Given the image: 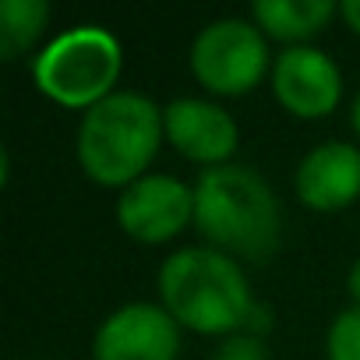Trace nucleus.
Returning a JSON list of instances; mask_svg holds the SVG:
<instances>
[{
	"label": "nucleus",
	"instance_id": "obj_11",
	"mask_svg": "<svg viewBox=\"0 0 360 360\" xmlns=\"http://www.w3.org/2000/svg\"><path fill=\"white\" fill-rule=\"evenodd\" d=\"M255 25L290 46H307L311 36H318L332 15H339V4L332 0H255Z\"/></svg>",
	"mask_w": 360,
	"mask_h": 360
},
{
	"label": "nucleus",
	"instance_id": "obj_15",
	"mask_svg": "<svg viewBox=\"0 0 360 360\" xmlns=\"http://www.w3.org/2000/svg\"><path fill=\"white\" fill-rule=\"evenodd\" d=\"M339 18L360 36V0H342V4H339Z\"/></svg>",
	"mask_w": 360,
	"mask_h": 360
},
{
	"label": "nucleus",
	"instance_id": "obj_3",
	"mask_svg": "<svg viewBox=\"0 0 360 360\" xmlns=\"http://www.w3.org/2000/svg\"><path fill=\"white\" fill-rule=\"evenodd\" d=\"M162 138V106H155L141 92L117 89L113 96L82 113L75 155L89 180L124 191L138 176H145Z\"/></svg>",
	"mask_w": 360,
	"mask_h": 360
},
{
	"label": "nucleus",
	"instance_id": "obj_13",
	"mask_svg": "<svg viewBox=\"0 0 360 360\" xmlns=\"http://www.w3.org/2000/svg\"><path fill=\"white\" fill-rule=\"evenodd\" d=\"M328 360H360V307H346L332 318L325 335Z\"/></svg>",
	"mask_w": 360,
	"mask_h": 360
},
{
	"label": "nucleus",
	"instance_id": "obj_5",
	"mask_svg": "<svg viewBox=\"0 0 360 360\" xmlns=\"http://www.w3.org/2000/svg\"><path fill=\"white\" fill-rule=\"evenodd\" d=\"M265 71H272L269 43L248 18H216L191 43V75L216 96H244Z\"/></svg>",
	"mask_w": 360,
	"mask_h": 360
},
{
	"label": "nucleus",
	"instance_id": "obj_10",
	"mask_svg": "<svg viewBox=\"0 0 360 360\" xmlns=\"http://www.w3.org/2000/svg\"><path fill=\"white\" fill-rule=\"evenodd\" d=\"M297 198L314 212H339L360 198V148L349 141L314 145L293 173Z\"/></svg>",
	"mask_w": 360,
	"mask_h": 360
},
{
	"label": "nucleus",
	"instance_id": "obj_1",
	"mask_svg": "<svg viewBox=\"0 0 360 360\" xmlns=\"http://www.w3.org/2000/svg\"><path fill=\"white\" fill-rule=\"evenodd\" d=\"M195 226L237 262H269L283 240V209L272 184L244 162L202 169L195 184Z\"/></svg>",
	"mask_w": 360,
	"mask_h": 360
},
{
	"label": "nucleus",
	"instance_id": "obj_17",
	"mask_svg": "<svg viewBox=\"0 0 360 360\" xmlns=\"http://www.w3.org/2000/svg\"><path fill=\"white\" fill-rule=\"evenodd\" d=\"M349 120H353V131H356V138H360V92H356V99H353V110H349Z\"/></svg>",
	"mask_w": 360,
	"mask_h": 360
},
{
	"label": "nucleus",
	"instance_id": "obj_12",
	"mask_svg": "<svg viewBox=\"0 0 360 360\" xmlns=\"http://www.w3.org/2000/svg\"><path fill=\"white\" fill-rule=\"evenodd\" d=\"M50 25L46 0H0V60L29 53Z\"/></svg>",
	"mask_w": 360,
	"mask_h": 360
},
{
	"label": "nucleus",
	"instance_id": "obj_6",
	"mask_svg": "<svg viewBox=\"0 0 360 360\" xmlns=\"http://www.w3.org/2000/svg\"><path fill=\"white\" fill-rule=\"evenodd\" d=\"M117 223L138 244H166L195 223V188L169 173H145L120 191Z\"/></svg>",
	"mask_w": 360,
	"mask_h": 360
},
{
	"label": "nucleus",
	"instance_id": "obj_2",
	"mask_svg": "<svg viewBox=\"0 0 360 360\" xmlns=\"http://www.w3.org/2000/svg\"><path fill=\"white\" fill-rule=\"evenodd\" d=\"M159 304L180 328L202 335H237L255 328L258 304L237 258L216 248H180L155 276ZM258 332V328H255Z\"/></svg>",
	"mask_w": 360,
	"mask_h": 360
},
{
	"label": "nucleus",
	"instance_id": "obj_8",
	"mask_svg": "<svg viewBox=\"0 0 360 360\" xmlns=\"http://www.w3.org/2000/svg\"><path fill=\"white\" fill-rule=\"evenodd\" d=\"M272 96L300 120L328 117L342 99V71L318 46H286L272 60Z\"/></svg>",
	"mask_w": 360,
	"mask_h": 360
},
{
	"label": "nucleus",
	"instance_id": "obj_9",
	"mask_svg": "<svg viewBox=\"0 0 360 360\" xmlns=\"http://www.w3.org/2000/svg\"><path fill=\"white\" fill-rule=\"evenodd\" d=\"M162 124H166L169 145L184 159L202 162L205 169L230 162V155L237 152V141H240L237 120L219 103H209L198 96H180V99L166 103Z\"/></svg>",
	"mask_w": 360,
	"mask_h": 360
},
{
	"label": "nucleus",
	"instance_id": "obj_4",
	"mask_svg": "<svg viewBox=\"0 0 360 360\" xmlns=\"http://www.w3.org/2000/svg\"><path fill=\"white\" fill-rule=\"evenodd\" d=\"M124 68L120 39L103 25H71L57 32L32 60L36 89L68 110H92L113 96Z\"/></svg>",
	"mask_w": 360,
	"mask_h": 360
},
{
	"label": "nucleus",
	"instance_id": "obj_14",
	"mask_svg": "<svg viewBox=\"0 0 360 360\" xmlns=\"http://www.w3.org/2000/svg\"><path fill=\"white\" fill-rule=\"evenodd\" d=\"M212 360H269V353H265V342L258 332H237L219 342Z\"/></svg>",
	"mask_w": 360,
	"mask_h": 360
},
{
	"label": "nucleus",
	"instance_id": "obj_16",
	"mask_svg": "<svg viewBox=\"0 0 360 360\" xmlns=\"http://www.w3.org/2000/svg\"><path fill=\"white\" fill-rule=\"evenodd\" d=\"M346 290H349V297H353V307H360V258L349 265V272H346Z\"/></svg>",
	"mask_w": 360,
	"mask_h": 360
},
{
	"label": "nucleus",
	"instance_id": "obj_7",
	"mask_svg": "<svg viewBox=\"0 0 360 360\" xmlns=\"http://www.w3.org/2000/svg\"><path fill=\"white\" fill-rule=\"evenodd\" d=\"M180 325L162 304L131 300L103 318L92 339V360H176Z\"/></svg>",
	"mask_w": 360,
	"mask_h": 360
}]
</instances>
